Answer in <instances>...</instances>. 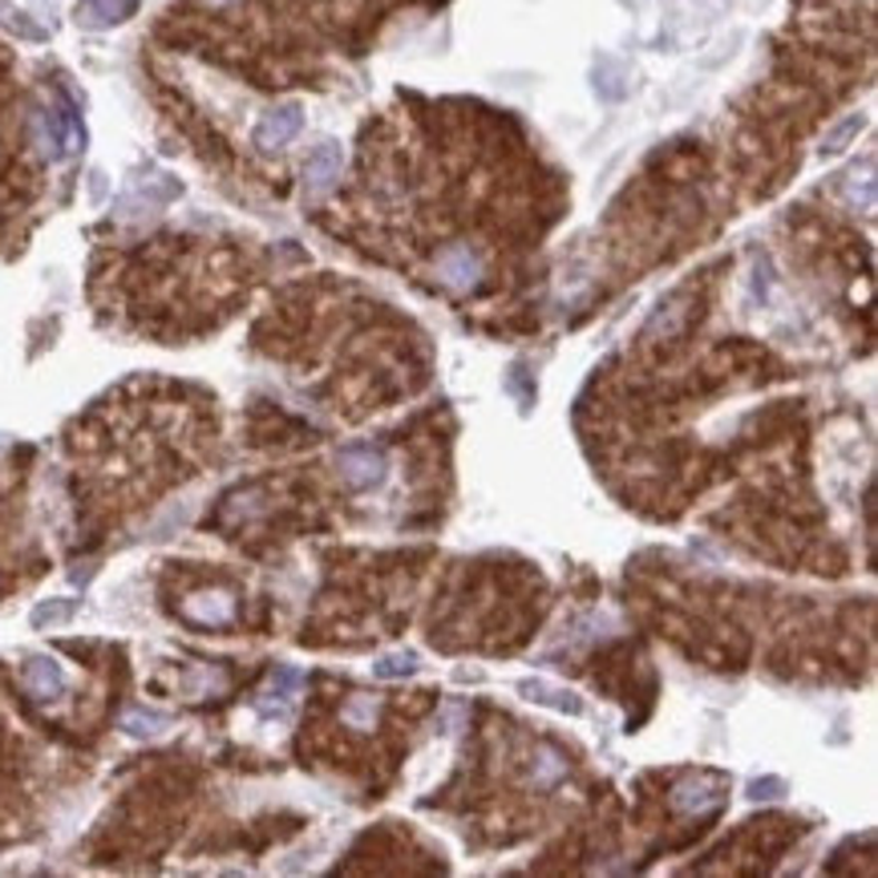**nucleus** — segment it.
I'll return each mask as SVG.
<instances>
[{"instance_id": "1", "label": "nucleus", "mask_w": 878, "mask_h": 878, "mask_svg": "<svg viewBox=\"0 0 878 878\" xmlns=\"http://www.w3.org/2000/svg\"><path fill=\"white\" fill-rule=\"evenodd\" d=\"M336 466H341V474H345V482L353 490H373V486L385 482L389 462H385V454H381L377 445L356 442V445H345V450L336 454Z\"/></svg>"}, {"instance_id": "2", "label": "nucleus", "mask_w": 878, "mask_h": 878, "mask_svg": "<svg viewBox=\"0 0 878 878\" xmlns=\"http://www.w3.org/2000/svg\"><path fill=\"white\" fill-rule=\"evenodd\" d=\"M434 267H437V279L454 292H470L482 284V259H479V251H470L466 244L442 247Z\"/></svg>"}, {"instance_id": "3", "label": "nucleus", "mask_w": 878, "mask_h": 878, "mask_svg": "<svg viewBox=\"0 0 878 878\" xmlns=\"http://www.w3.org/2000/svg\"><path fill=\"white\" fill-rule=\"evenodd\" d=\"M721 778H712V773H697V778H684L672 790V806H677L680 813H712L721 810Z\"/></svg>"}, {"instance_id": "4", "label": "nucleus", "mask_w": 878, "mask_h": 878, "mask_svg": "<svg viewBox=\"0 0 878 878\" xmlns=\"http://www.w3.org/2000/svg\"><path fill=\"white\" fill-rule=\"evenodd\" d=\"M304 126V110L300 106H276V110H267L256 126V146L259 150H279V146H288Z\"/></svg>"}, {"instance_id": "5", "label": "nucleus", "mask_w": 878, "mask_h": 878, "mask_svg": "<svg viewBox=\"0 0 878 878\" xmlns=\"http://www.w3.org/2000/svg\"><path fill=\"white\" fill-rule=\"evenodd\" d=\"M341 167H345L341 146L336 142L316 146L308 155V167H304V187H308V195H328V190L336 187V178H341Z\"/></svg>"}, {"instance_id": "6", "label": "nucleus", "mask_w": 878, "mask_h": 878, "mask_svg": "<svg viewBox=\"0 0 878 878\" xmlns=\"http://www.w3.org/2000/svg\"><path fill=\"white\" fill-rule=\"evenodd\" d=\"M182 615L190 623H203V628H223V623H231L235 615V600L227 591H199V595H190L182 603Z\"/></svg>"}, {"instance_id": "7", "label": "nucleus", "mask_w": 878, "mask_h": 878, "mask_svg": "<svg viewBox=\"0 0 878 878\" xmlns=\"http://www.w3.org/2000/svg\"><path fill=\"white\" fill-rule=\"evenodd\" d=\"M134 9H138V0H78L73 17L81 29H114L126 17H134Z\"/></svg>"}, {"instance_id": "8", "label": "nucleus", "mask_w": 878, "mask_h": 878, "mask_svg": "<svg viewBox=\"0 0 878 878\" xmlns=\"http://www.w3.org/2000/svg\"><path fill=\"white\" fill-rule=\"evenodd\" d=\"M24 689L33 692L37 701L61 697V689H66V672H61V664H57V660L33 657L29 664H24Z\"/></svg>"}, {"instance_id": "9", "label": "nucleus", "mask_w": 878, "mask_h": 878, "mask_svg": "<svg viewBox=\"0 0 878 878\" xmlns=\"http://www.w3.org/2000/svg\"><path fill=\"white\" fill-rule=\"evenodd\" d=\"M519 689L526 692V701L546 704V709H555V712H568V717H579V712H583V701H579L575 692L555 689V684H546V680H523Z\"/></svg>"}, {"instance_id": "10", "label": "nucleus", "mask_w": 878, "mask_h": 878, "mask_svg": "<svg viewBox=\"0 0 878 878\" xmlns=\"http://www.w3.org/2000/svg\"><path fill=\"white\" fill-rule=\"evenodd\" d=\"M53 114V126H57V142H61V155H78L81 146H86V130H81V118L78 110H69V106H57Z\"/></svg>"}, {"instance_id": "11", "label": "nucleus", "mask_w": 878, "mask_h": 878, "mask_svg": "<svg viewBox=\"0 0 878 878\" xmlns=\"http://www.w3.org/2000/svg\"><path fill=\"white\" fill-rule=\"evenodd\" d=\"M122 729L130 737H158L170 729V717L150 712V709H130V712H122Z\"/></svg>"}, {"instance_id": "12", "label": "nucleus", "mask_w": 878, "mask_h": 878, "mask_svg": "<svg viewBox=\"0 0 878 878\" xmlns=\"http://www.w3.org/2000/svg\"><path fill=\"white\" fill-rule=\"evenodd\" d=\"M78 615V600H45L33 608V628L45 632V628H57V623H69Z\"/></svg>"}, {"instance_id": "13", "label": "nucleus", "mask_w": 878, "mask_h": 878, "mask_svg": "<svg viewBox=\"0 0 878 878\" xmlns=\"http://www.w3.org/2000/svg\"><path fill=\"white\" fill-rule=\"evenodd\" d=\"M417 672V652H389L373 664V677L377 680H405Z\"/></svg>"}, {"instance_id": "14", "label": "nucleus", "mask_w": 878, "mask_h": 878, "mask_svg": "<svg viewBox=\"0 0 878 878\" xmlns=\"http://www.w3.org/2000/svg\"><path fill=\"white\" fill-rule=\"evenodd\" d=\"M0 24L9 29V33L24 37V41H45V29L37 21H29L21 9H12L9 0H0Z\"/></svg>"}, {"instance_id": "15", "label": "nucleus", "mask_w": 878, "mask_h": 878, "mask_svg": "<svg viewBox=\"0 0 878 878\" xmlns=\"http://www.w3.org/2000/svg\"><path fill=\"white\" fill-rule=\"evenodd\" d=\"M862 130V114H850L846 122H838L835 130L826 134V142H822V155H838V150H846V146L855 142V134Z\"/></svg>"}, {"instance_id": "16", "label": "nucleus", "mask_w": 878, "mask_h": 878, "mask_svg": "<svg viewBox=\"0 0 878 878\" xmlns=\"http://www.w3.org/2000/svg\"><path fill=\"white\" fill-rule=\"evenodd\" d=\"M563 773H568V766L559 761V753L543 749V753H539V769H534V786H551V781H559Z\"/></svg>"}, {"instance_id": "17", "label": "nucleus", "mask_w": 878, "mask_h": 878, "mask_svg": "<svg viewBox=\"0 0 878 878\" xmlns=\"http://www.w3.org/2000/svg\"><path fill=\"white\" fill-rule=\"evenodd\" d=\"M786 781L781 778H757V781H749V798L753 801H778V798H786Z\"/></svg>"}, {"instance_id": "18", "label": "nucleus", "mask_w": 878, "mask_h": 878, "mask_svg": "<svg viewBox=\"0 0 878 878\" xmlns=\"http://www.w3.org/2000/svg\"><path fill=\"white\" fill-rule=\"evenodd\" d=\"M345 717L353 724H373V717H377V701H373V697H356V701L345 709Z\"/></svg>"}, {"instance_id": "19", "label": "nucleus", "mask_w": 878, "mask_h": 878, "mask_svg": "<svg viewBox=\"0 0 878 878\" xmlns=\"http://www.w3.org/2000/svg\"><path fill=\"white\" fill-rule=\"evenodd\" d=\"M211 9H227V4H239V0H207Z\"/></svg>"}]
</instances>
